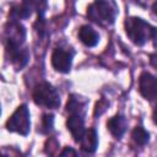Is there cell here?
Returning a JSON list of instances; mask_svg holds the SVG:
<instances>
[{"label":"cell","instance_id":"5bb4252c","mask_svg":"<svg viewBox=\"0 0 157 157\" xmlns=\"http://www.w3.org/2000/svg\"><path fill=\"white\" fill-rule=\"evenodd\" d=\"M32 6L33 4L32 2H22L20 5H17V7H13L10 12V16L11 18H27L31 16L32 13Z\"/></svg>","mask_w":157,"mask_h":157},{"label":"cell","instance_id":"ba28073f","mask_svg":"<svg viewBox=\"0 0 157 157\" xmlns=\"http://www.w3.org/2000/svg\"><path fill=\"white\" fill-rule=\"evenodd\" d=\"M66 126L69 131L71 132L75 141H80L85 132V121H83V114H70V117L66 120Z\"/></svg>","mask_w":157,"mask_h":157},{"label":"cell","instance_id":"8fae6325","mask_svg":"<svg viewBox=\"0 0 157 157\" xmlns=\"http://www.w3.org/2000/svg\"><path fill=\"white\" fill-rule=\"evenodd\" d=\"M80 144H81V148L86 152H94L97 146H98V135L97 131L93 128H90L87 130H85L82 137L80 139Z\"/></svg>","mask_w":157,"mask_h":157},{"label":"cell","instance_id":"5b68a950","mask_svg":"<svg viewBox=\"0 0 157 157\" xmlns=\"http://www.w3.org/2000/svg\"><path fill=\"white\" fill-rule=\"evenodd\" d=\"M72 52L65 50L63 48H55L52 54V65L56 71L67 74L72 65Z\"/></svg>","mask_w":157,"mask_h":157},{"label":"cell","instance_id":"7a4b0ae2","mask_svg":"<svg viewBox=\"0 0 157 157\" xmlns=\"http://www.w3.org/2000/svg\"><path fill=\"white\" fill-rule=\"evenodd\" d=\"M87 16L97 25L110 26L117 16L115 4L112 1H94L87 7Z\"/></svg>","mask_w":157,"mask_h":157},{"label":"cell","instance_id":"e0dca14e","mask_svg":"<svg viewBox=\"0 0 157 157\" xmlns=\"http://www.w3.org/2000/svg\"><path fill=\"white\" fill-rule=\"evenodd\" d=\"M59 157H78V156H77V152H76L72 147H65V148L60 152Z\"/></svg>","mask_w":157,"mask_h":157},{"label":"cell","instance_id":"4fadbf2b","mask_svg":"<svg viewBox=\"0 0 157 157\" xmlns=\"http://www.w3.org/2000/svg\"><path fill=\"white\" fill-rule=\"evenodd\" d=\"M66 110L70 114H83L85 113V101L76 94H71L67 99Z\"/></svg>","mask_w":157,"mask_h":157},{"label":"cell","instance_id":"6da1fadb","mask_svg":"<svg viewBox=\"0 0 157 157\" xmlns=\"http://www.w3.org/2000/svg\"><path fill=\"white\" fill-rule=\"evenodd\" d=\"M125 32L132 43L144 45L147 40L155 38L156 28L140 17H128L125 20Z\"/></svg>","mask_w":157,"mask_h":157},{"label":"cell","instance_id":"8992f818","mask_svg":"<svg viewBox=\"0 0 157 157\" xmlns=\"http://www.w3.org/2000/svg\"><path fill=\"white\" fill-rule=\"evenodd\" d=\"M139 91H140L141 96L144 98H146L147 101H150V102L155 101L156 96H157L156 77L147 71L142 72L139 78Z\"/></svg>","mask_w":157,"mask_h":157},{"label":"cell","instance_id":"52a82bcc","mask_svg":"<svg viewBox=\"0 0 157 157\" xmlns=\"http://www.w3.org/2000/svg\"><path fill=\"white\" fill-rule=\"evenodd\" d=\"M6 54L9 55L10 61L16 67V70H21L28 61L29 55L28 52L22 48V45H16L6 42Z\"/></svg>","mask_w":157,"mask_h":157},{"label":"cell","instance_id":"30bf717a","mask_svg":"<svg viewBox=\"0 0 157 157\" xmlns=\"http://www.w3.org/2000/svg\"><path fill=\"white\" fill-rule=\"evenodd\" d=\"M126 125H128L126 119L121 114H117L107 121V128H108L109 132L117 139H120L124 135V132L126 130Z\"/></svg>","mask_w":157,"mask_h":157},{"label":"cell","instance_id":"d6986e66","mask_svg":"<svg viewBox=\"0 0 157 157\" xmlns=\"http://www.w3.org/2000/svg\"><path fill=\"white\" fill-rule=\"evenodd\" d=\"M0 157H7V156H5V155H2V153L0 152Z\"/></svg>","mask_w":157,"mask_h":157},{"label":"cell","instance_id":"ac0fdd59","mask_svg":"<svg viewBox=\"0 0 157 157\" xmlns=\"http://www.w3.org/2000/svg\"><path fill=\"white\" fill-rule=\"evenodd\" d=\"M102 102H103V99L99 101V102L96 104V109H94V115H96V117H97V115H101V114L105 110V108H107V105H108L107 103H105L104 105H102Z\"/></svg>","mask_w":157,"mask_h":157},{"label":"cell","instance_id":"2e32d148","mask_svg":"<svg viewBox=\"0 0 157 157\" xmlns=\"http://www.w3.org/2000/svg\"><path fill=\"white\" fill-rule=\"evenodd\" d=\"M53 115L52 114H44L42 119V132H49L53 129Z\"/></svg>","mask_w":157,"mask_h":157},{"label":"cell","instance_id":"ffe728a7","mask_svg":"<svg viewBox=\"0 0 157 157\" xmlns=\"http://www.w3.org/2000/svg\"><path fill=\"white\" fill-rule=\"evenodd\" d=\"M0 114H1V105H0Z\"/></svg>","mask_w":157,"mask_h":157},{"label":"cell","instance_id":"3957f363","mask_svg":"<svg viewBox=\"0 0 157 157\" xmlns=\"http://www.w3.org/2000/svg\"><path fill=\"white\" fill-rule=\"evenodd\" d=\"M33 101L38 105L54 109L60 105V94L54 86L48 82H42L33 90Z\"/></svg>","mask_w":157,"mask_h":157},{"label":"cell","instance_id":"7c38bea8","mask_svg":"<svg viewBox=\"0 0 157 157\" xmlns=\"http://www.w3.org/2000/svg\"><path fill=\"white\" fill-rule=\"evenodd\" d=\"M78 38L86 47H94L99 40L98 33L88 25H83L78 29Z\"/></svg>","mask_w":157,"mask_h":157},{"label":"cell","instance_id":"9c48e42d","mask_svg":"<svg viewBox=\"0 0 157 157\" xmlns=\"http://www.w3.org/2000/svg\"><path fill=\"white\" fill-rule=\"evenodd\" d=\"M6 33H7V43H12V44H16V45H22L25 39H26L25 27L21 23L16 22V21H12L7 26Z\"/></svg>","mask_w":157,"mask_h":157},{"label":"cell","instance_id":"277c9868","mask_svg":"<svg viewBox=\"0 0 157 157\" xmlns=\"http://www.w3.org/2000/svg\"><path fill=\"white\" fill-rule=\"evenodd\" d=\"M6 129L11 132H17L23 136L29 132L31 119H29V110L26 104H21L16 108V110L6 121Z\"/></svg>","mask_w":157,"mask_h":157},{"label":"cell","instance_id":"9a60e30c","mask_svg":"<svg viewBox=\"0 0 157 157\" xmlns=\"http://www.w3.org/2000/svg\"><path fill=\"white\" fill-rule=\"evenodd\" d=\"M131 136H132V140H134L137 145H141V146L146 145L147 141H148V139H150V134H148L142 126H136V128L132 130Z\"/></svg>","mask_w":157,"mask_h":157}]
</instances>
